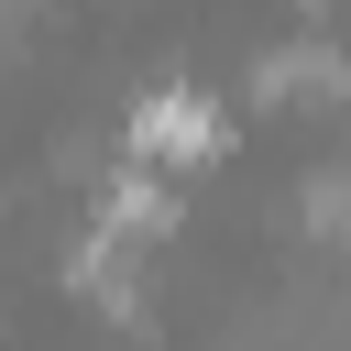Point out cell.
<instances>
[{
  "mask_svg": "<svg viewBox=\"0 0 351 351\" xmlns=\"http://www.w3.org/2000/svg\"><path fill=\"white\" fill-rule=\"evenodd\" d=\"M132 154H143L154 176H176V165H208V154H219V110H208L197 88H154V99L132 110Z\"/></svg>",
  "mask_w": 351,
  "mask_h": 351,
  "instance_id": "6da1fadb",
  "label": "cell"
},
{
  "mask_svg": "<svg viewBox=\"0 0 351 351\" xmlns=\"http://www.w3.org/2000/svg\"><path fill=\"white\" fill-rule=\"evenodd\" d=\"M263 88H274V99H318V88H340V55H318V44L263 55Z\"/></svg>",
  "mask_w": 351,
  "mask_h": 351,
  "instance_id": "7a4b0ae2",
  "label": "cell"
}]
</instances>
